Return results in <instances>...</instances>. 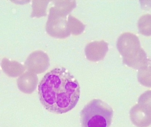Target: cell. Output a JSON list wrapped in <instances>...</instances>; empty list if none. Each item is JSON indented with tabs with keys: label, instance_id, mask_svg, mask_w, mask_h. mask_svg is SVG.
I'll return each instance as SVG.
<instances>
[{
	"label": "cell",
	"instance_id": "9c48e42d",
	"mask_svg": "<svg viewBox=\"0 0 151 127\" xmlns=\"http://www.w3.org/2000/svg\"><path fill=\"white\" fill-rule=\"evenodd\" d=\"M1 66L4 73L9 77H17L25 70V67L22 64L15 61H10L6 58L2 59Z\"/></svg>",
	"mask_w": 151,
	"mask_h": 127
},
{
	"label": "cell",
	"instance_id": "8fae6325",
	"mask_svg": "<svg viewBox=\"0 0 151 127\" xmlns=\"http://www.w3.org/2000/svg\"><path fill=\"white\" fill-rule=\"evenodd\" d=\"M137 79L140 84L151 88V66L140 69L137 73Z\"/></svg>",
	"mask_w": 151,
	"mask_h": 127
},
{
	"label": "cell",
	"instance_id": "5bb4252c",
	"mask_svg": "<svg viewBox=\"0 0 151 127\" xmlns=\"http://www.w3.org/2000/svg\"><path fill=\"white\" fill-rule=\"evenodd\" d=\"M138 103L139 104L144 105L151 110V90L142 94L138 98Z\"/></svg>",
	"mask_w": 151,
	"mask_h": 127
},
{
	"label": "cell",
	"instance_id": "52a82bcc",
	"mask_svg": "<svg viewBox=\"0 0 151 127\" xmlns=\"http://www.w3.org/2000/svg\"><path fill=\"white\" fill-rule=\"evenodd\" d=\"M108 50V44L104 41L90 42L85 49V55L89 61L96 62L104 59Z\"/></svg>",
	"mask_w": 151,
	"mask_h": 127
},
{
	"label": "cell",
	"instance_id": "8992f818",
	"mask_svg": "<svg viewBox=\"0 0 151 127\" xmlns=\"http://www.w3.org/2000/svg\"><path fill=\"white\" fill-rule=\"evenodd\" d=\"M130 119L137 127H148L151 124V110L142 105H136L129 112Z\"/></svg>",
	"mask_w": 151,
	"mask_h": 127
},
{
	"label": "cell",
	"instance_id": "6da1fadb",
	"mask_svg": "<svg viewBox=\"0 0 151 127\" xmlns=\"http://www.w3.org/2000/svg\"><path fill=\"white\" fill-rule=\"evenodd\" d=\"M80 92L77 80L63 67L46 73L38 86L41 103L48 111L55 114H63L73 110L80 99Z\"/></svg>",
	"mask_w": 151,
	"mask_h": 127
},
{
	"label": "cell",
	"instance_id": "ba28073f",
	"mask_svg": "<svg viewBox=\"0 0 151 127\" xmlns=\"http://www.w3.org/2000/svg\"><path fill=\"white\" fill-rule=\"evenodd\" d=\"M37 75L32 72H27L17 80L19 89L25 93H31L34 90L37 83Z\"/></svg>",
	"mask_w": 151,
	"mask_h": 127
},
{
	"label": "cell",
	"instance_id": "30bf717a",
	"mask_svg": "<svg viewBox=\"0 0 151 127\" xmlns=\"http://www.w3.org/2000/svg\"><path fill=\"white\" fill-rule=\"evenodd\" d=\"M138 27L141 34L146 36L151 35V15L146 14L141 17L138 21Z\"/></svg>",
	"mask_w": 151,
	"mask_h": 127
},
{
	"label": "cell",
	"instance_id": "7c38bea8",
	"mask_svg": "<svg viewBox=\"0 0 151 127\" xmlns=\"http://www.w3.org/2000/svg\"><path fill=\"white\" fill-rule=\"evenodd\" d=\"M68 22L70 31L73 34L77 35L83 32L85 26L70 15L69 16Z\"/></svg>",
	"mask_w": 151,
	"mask_h": 127
},
{
	"label": "cell",
	"instance_id": "3957f363",
	"mask_svg": "<svg viewBox=\"0 0 151 127\" xmlns=\"http://www.w3.org/2000/svg\"><path fill=\"white\" fill-rule=\"evenodd\" d=\"M110 105L99 99H94L84 106L80 113L81 127H110L113 117Z\"/></svg>",
	"mask_w": 151,
	"mask_h": 127
},
{
	"label": "cell",
	"instance_id": "5b68a950",
	"mask_svg": "<svg viewBox=\"0 0 151 127\" xmlns=\"http://www.w3.org/2000/svg\"><path fill=\"white\" fill-rule=\"evenodd\" d=\"M49 66L48 57L41 51L32 53L27 57L25 63V67L29 72L36 74L45 72Z\"/></svg>",
	"mask_w": 151,
	"mask_h": 127
},
{
	"label": "cell",
	"instance_id": "7a4b0ae2",
	"mask_svg": "<svg viewBox=\"0 0 151 127\" xmlns=\"http://www.w3.org/2000/svg\"><path fill=\"white\" fill-rule=\"evenodd\" d=\"M117 47L123 57V62L129 67L140 70L149 65L147 54L141 47L139 38L130 33L122 34L118 39Z\"/></svg>",
	"mask_w": 151,
	"mask_h": 127
},
{
	"label": "cell",
	"instance_id": "4fadbf2b",
	"mask_svg": "<svg viewBox=\"0 0 151 127\" xmlns=\"http://www.w3.org/2000/svg\"><path fill=\"white\" fill-rule=\"evenodd\" d=\"M46 1H33L32 4V17H39L41 16H46V9L47 3L45 4Z\"/></svg>",
	"mask_w": 151,
	"mask_h": 127
},
{
	"label": "cell",
	"instance_id": "277c9868",
	"mask_svg": "<svg viewBox=\"0 0 151 127\" xmlns=\"http://www.w3.org/2000/svg\"><path fill=\"white\" fill-rule=\"evenodd\" d=\"M66 16L58 11L54 7L50 8L46 25L49 34L60 39L70 36L71 32Z\"/></svg>",
	"mask_w": 151,
	"mask_h": 127
}]
</instances>
